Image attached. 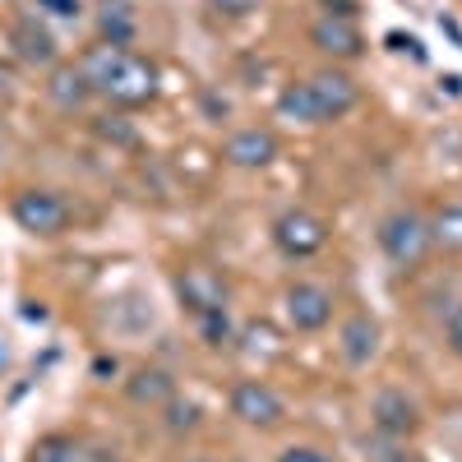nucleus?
<instances>
[{
	"instance_id": "0eeeda50",
	"label": "nucleus",
	"mask_w": 462,
	"mask_h": 462,
	"mask_svg": "<svg viewBox=\"0 0 462 462\" xmlns=\"http://www.w3.org/2000/svg\"><path fill=\"white\" fill-rule=\"evenodd\" d=\"M282 310H287V324L296 333H319L333 324V296L319 282H291L282 291Z\"/></svg>"
},
{
	"instance_id": "9d476101",
	"label": "nucleus",
	"mask_w": 462,
	"mask_h": 462,
	"mask_svg": "<svg viewBox=\"0 0 462 462\" xmlns=\"http://www.w3.org/2000/svg\"><path fill=\"white\" fill-rule=\"evenodd\" d=\"M310 47H319L333 60H356L365 51V37H361L356 19H346V14H319L310 23Z\"/></svg>"
},
{
	"instance_id": "9b49d317",
	"label": "nucleus",
	"mask_w": 462,
	"mask_h": 462,
	"mask_svg": "<svg viewBox=\"0 0 462 462\" xmlns=\"http://www.w3.org/2000/svg\"><path fill=\"white\" fill-rule=\"evenodd\" d=\"M370 420H374V430H379V435H389V439H407V435H416V430H420V407H416L402 389H383V393H374Z\"/></svg>"
},
{
	"instance_id": "ddd939ff",
	"label": "nucleus",
	"mask_w": 462,
	"mask_h": 462,
	"mask_svg": "<svg viewBox=\"0 0 462 462\" xmlns=\"http://www.w3.org/2000/svg\"><path fill=\"white\" fill-rule=\"evenodd\" d=\"M10 42H14L19 60H28V65H56V37L37 19H19L14 32H10Z\"/></svg>"
},
{
	"instance_id": "6e6552de",
	"label": "nucleus",
	"mask_w": 462,
	"mask_h": 462,
	"mask_svg": "<svg viewBox=\"0 0 462 462\" xmlns=\"http://www.w3.org/2000/svg\"><path fill=\"white\" fill-rule=\"evenodd\" d=\"M305 88H310L324 125L342 121V116L361 102V88H356V79H352L346 69H319V74H310V79H305Z\"/></svg>"
},
{
	"instance_id": "f8f14e48",
	"label": "nucleus",
	"mask_w": 462,
	"mask_h": 462,
	"mask_svg": "<svg viewBox=\"0 0 462 462\" xmlns=\"http://www.w3.org/2000/svg\"><path fill=\"white\" fill-rule=\"evenodd\" d=\"M28 462H121L111 448L102 444H88V439H74V435H47L37 439Z\"/></svg>"
},
{
	"instance_id": "4468645a",
	"label": "nucleus",
	"mask_w": 462,
	"mask_h": 462,
	"mask_svg": "<svg viewBox=\"0 0 462 462\" xmlns=\"http://www.w3.org/2000/svg\"><path fill=\"white\" fill-rule=\"evenodd\" d=\"M47 97H51L60 111H79V106L93 97V88H88V79H84V69H79V65H51Z\"/></svg>"
},
{
	"instance_id": "2eb2a0df",
	"label": "nucleus",
	"mask_w": 462,
	"mask_h": 462,
	"mask_svg": "<svg viewBox=\"0 0 462 462\" xmlns=\"http://www.w3.org/2000/svg\"><path fill=\"white\" fill-rule=\"evenodd\" d=\"M374 346H379V324L370 315H352L342 324V356H346V365H365L374 356Z\"/></svg>"
},
{
	"instance_id": "412c9836",
	"label": "nucleus",
	"mask_w": 462,
	"mask_h": 462,
	"mask_svg": "<svg viewBox=\"0 0 462 462\" xmlns=\"http://www.w3.org/2000/svg\"><path fill=\"white\" fill-rule=\"evenodd\" d=\"M167 426H171V430H195V426H199V407L171 398V402H167Z\"/></svg>"
},
{
	"instance_id": "39448f33",
	"label": "nucleus",
	"mask_w": 462,
	"mask_h": 462,
	"mask_svg": "<svg viewBox=\"0 0 462 462\" xmlns=\"http://www.w3.org/2000/svg\"><path fill=\"white\" fill-rule=\"evenodd\" d=\"M226 407H231V416L245 420V426H254V430H273V426H282V416H287V402L278 398L273 383H263V379H241L236 389H231Z\"/></svg>"
},
{
	"instance_id": "b1692460",
	"label": "nucleus",
	"mask_w": 462,
	"mask_h": 462,
	"mask_svg": "<svg viewBox=\"0 0 462 462\" xmlns=\"http://www.w3.org/2000/svg\"><path fill=\"white\" fill-rule=\"evenodd\" d=\"M42 10H51L56 19H79V0H37Z\"/></svg>"
},
{
	"instance_id": "7ed1b4c3",
	"label": "nucleus",
	"mask_w": 462,
	"mask_h": 462,
	"mask_svg": "<svg viewBox=\"0 0 462 462\" xmlns=\"http://www.w3.org/2000/svg\"><path fill=\"white\" fill-rule=\"evenodd\" d=\"M273 245L287 259H310L328 245V222L310 208H287L273 217Z\"/></svg>"
},
{
	"instance_id": "aec40b11",
	"label": "nucleus",
	"mask_w": 462,
	"mask_h": 462,
	"mask_svg": "<svg viewBox=\"0 0 462 462\" xmlns=\"http://www.w3.org/2000/svg\"><path fill=\"white\" fill-rule=\"evenodd\" d=\"M199 333H204V342H208V346H222V342H231V315H226V310H213V315H204V319H199Z\"/></svg>"
},
{
	"instance_id": "20e7f679",
	"label": "nucleus",
	"mask_w": 462,
	"mask_h": 462,
	"mask_svg": "<svg viewBox=\"0 0 462 462\" xmlns=\"http://www.w3.org/2000/svg\"><path fill=\"white\" fill-rule=\"evenodd\" d=\"M10 213L28 236H42V241L60 236V231L69 226V204L60 195H51V189H19Z\"/></svg>"
},
{
	"instance_id": "a211bd4d",
	"label": "nucleus",
	"mask_w": 462,
	"mask_h": 462,
	"mask_svg": "<svg viewBox=\"0 0 462 462\" xmlns=\"http://www.w3.org/2000/svg\"><path fill=\"white\" fill-rule=\"evenodd\" d=\"M130 398L134 402H171L176 398V383L162 374V370H139L130 379Z\"/></svg>"
},
{
	"instance_id": "5701e85b",
	"label": "nucleus",
	"mask_w": 462,
	"mask_h": 462,
	"mask_svg": "<svg viewBox=\"0 0 462 462\" xmlns=\"http://www.w3.org/2000/svg\"><path fill=\"white\" fill-rule=\"evenodd\" d=\"M278 462H333V457L324 448H310V444H291V448L278 453Z\"/></svg>"
},
{
	"instance_id": "393cba45",
	"label": "nucleus",
	"mask_w": 462,
	"mask_h": 462,
	"mask_svg": "<svg viewBox=\"0 0 462 462\" xmlns=\"http://www.w3.org/2000/svg\"><path fill=\"white\" fill-rule=\"evenodd\" d=\"M10 84V65H0V88H5Z\"/></svg>"
},
{
	"instance_id": "4be33fe9",
	"label": "nucleus",
	"mask_w": 462,
	"mask_h": 462,
	"mask_svg": "<svg viewBox=\"0 0 462 462\" xmlns=\"http://www.w3.org/2000/svg\"><path fill=\"white\" fill-rule=\"evenodd\" d=\"M444 342H448V352L462 361V305H453L448 319H444Z\"/></svg>"
},
{
	"instance_id": "dca6fc26",
	"label": "nucleus",
	"mask_w": 462,
	"mask_h": 462,
	"mask_svg": "<svg viewBox=\"0 0 462 462\" xmlns=\"http://www.w3.org/2000/svg\"><path fill=\"white\" fill-rule=\"evenodd\" d=\"M430 236H435V250H444V254H462V199L435 208V217H430Z\"/></svg>"
},
{
	"instance_id": "6ab92c4d",
	"label": "nucleus",
	"mask_w": 462,
	"mask_h": 462,
	"mask_svg": "<svg viewBox=\"0 0 462 462\" xmlns=\"http://www.w3.org/2000/svg\"><path fill=\"white\" fill-rule=\"evenodd\" d=\"M204 5L217 14V19H250L263 10V0H204Z\"/></svg>"
},
{
	"instance_id": "423d86ee",
	"label": "nucleus",
	"mask_w": 462,
	"mask_h": 462,
	"mask_svg": "<svg viewBox=\"0 0 462 462\" xmlns=\"http://www.w3.org/2000/svg\"><path fill=\"white\" fill-rule=\"evenodd\" d=\"M176 296H180V305L195 319H204L213 310H226V282H222L217 268H204V263L180 268L176 273Z\"/></svg>"
},
{
	"instance_id": "1a4fd4ad",
	"label": "nucleus",
	"mask_w": 462,
	"mask_h": 462,
	"mask_svg": "<svg viewBox=\"0 0 462 462\" xmlns=\"http://www.w3.org/2000/svg\"><path fill=\"white\" fill-rule=\"evenodd\" d=\"M278 152H282L278 134H273V130H259V125L236 130V134L222 143V158H226L231 167H241V171H263V167H273Z\"/></svg>"
},
{
	"instance_id": "f257e3e1",
	"label": "nucleus",
	"mask_w": 462,
	"mask_h": 462,
	"mask_svg": "<svg viewBox=\"0 0 462 462\" xmlns=\"http://www.w3.org/2000/svg\"><path fill=\"white\" fill-rule=\"evenodd\" d=\"M79 69L97 97H106L111 106H148L158 97V65L143 60L139 51L130 47H111V42H97L79 56Z\"/></svg>"
},
{
	"instance_id": "f3484780",
	"label": "nucleus",
	"mask_w": 462,
	"mask_h": 462,
	"mask_svg": "<svg viewBox=\"0 0 462 462\" xmlns=\"http://www.w3.org/2000/svg\"><path fill=\"white\" fill-rule=\"evenodd\" d=\"M278 116H282V121H296V125H324L310 88H305V79H300V84H287V88L278 93Z\"/></svg>"
},
{
	"instance_id": "f03ea898",
	"label": "nucleus",
	"mask_w": 462,
	"mask_h": 462,
	"mask_svg": "<svg viewBox=\"0 0 462 462\" xmlns=\"http://www.w3.org/2000/svg\"><path fill=\"white\" fill-rule=\"evenodd\" d=\"M379 250L398 273H416L420 263L430 259L435 236H430V217L416 213V208H398L379 222Z\"/></svg>"
}]
</instances>
